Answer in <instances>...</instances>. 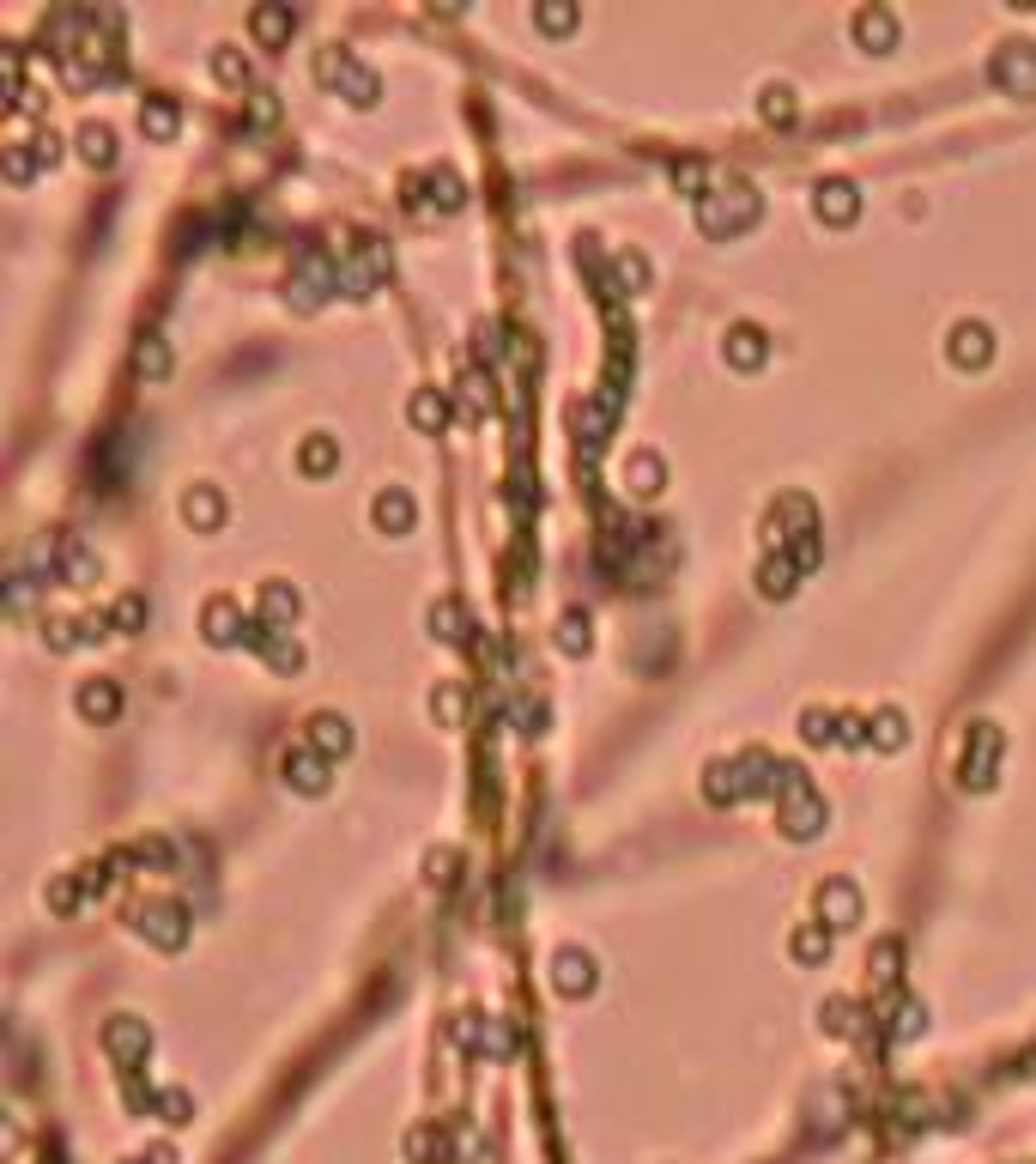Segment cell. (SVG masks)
Returning a JSON list of instances; mask_svg holds the SVG:
<instances>
[{"instance_id": "cell-1", "label": "cell", "mask_w": 1036, "mask_h": 1164, "mask_svg": "<svg viewBox=\"0 0 1036 1164\" xmlns=\"http://www.w3.org/2000/svg\"><path fill=\"white\" fill-rule=\"evenodd\" d=\"M982 340H988L982 328H957V346H952V352H957V359H982V352H988Z\"/></svg>"}]
</instances>
